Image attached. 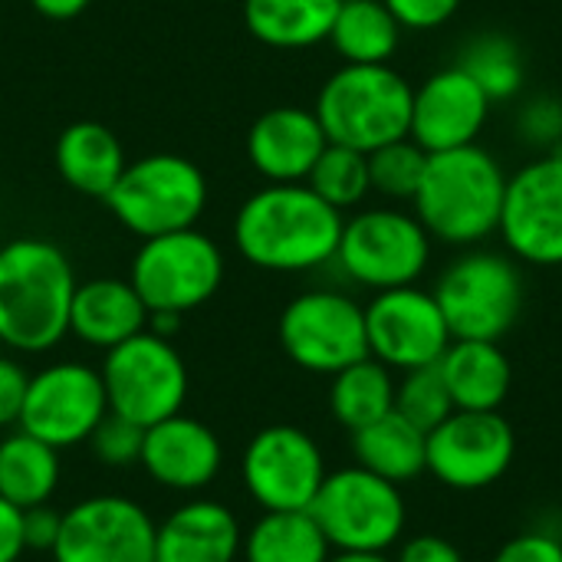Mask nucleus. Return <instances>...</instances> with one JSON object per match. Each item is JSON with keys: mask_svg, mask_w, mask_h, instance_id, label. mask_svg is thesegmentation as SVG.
<instances>
[{"mask_svg": "<svg viewBox=\"0 0 562 562\" xmlns=\"http://www.w3.org/2000/svg\"><path fill=\"white\" fill-rule=\"evenodd\" d=\"M435 240L425 224L402 207H369L342 221L339 270L366 290H398L418 283L431 267Z\"/></svg>", "mask_w": 562, "mask_h": 562, "instance_id": "6e6552de", "label": "nucleus"}, {"mask_svg": "<svg viewBox=\"0 0 562 562\" xmlns=\"http://www.w3.org/2000/svg\"><path fill=\"white\" fill-rule=\"evenodd\" d=\"M36 13H43L46 20H72L79 16L92 0H30Z\"/></svg>", "mask_w": 562, "mask_h": 562, "instance_id": "37998d69", "label": "nucleus"}, {"mask_svg": "<svg viewBox=\"0 0 562 562\" xmlns=\"http://www.w3.org/2000/svg\"><path fill=\"white\" fill-rule=\"evenodd\" d=\"M326 145L316 112L303 105H273L247 132V158L270 184L306 181Z\"/></svg>", "mask_w": 562, "mask_h": 562, "instance_id": "aec40b11", "label": "nucleus"}, {"mask_svg": "<svg viewBox=\"0 0 562 562\" xmlns=\"http://www.w3.org/2000/svg\"><path fill=\"white\" fill-rule=\"evenodd\" d=\"M105 415L109 402L99 369L86 362H53L30 375L16 428L66 451L86 445Z\"/></svg>", "mask_w": 562, "mask_h": 562, "instance_id": "2eb2a0df", "label": "nucleus"}, {"mask_svg": "<svg viewBox=\"0 0 562 562\" xmlns=\"http://www.w3.org/2000/svg\"><path fill=\"white\" fill-rule=\"evenodd\" d=\"M105 204L115 221L142 240L175 234L198 224L207 204V178L184 155H142L125 165Z\"/></svg>", "mask_w": 562, "mask_h": 562, "instance_id": "0eeeda50", "label": "nucleus"}, {"mask_svg": "<svg viewBox=\"0 0 562 562\" xmlns=\"http://www.w3.org/2000/svg\"><path fill=\"white\" fill-rule=\"evenodd\" d=\"M329 43L342 63L382 66L398 53L402 26L385 0H342L329 30Z\"/></svg>", "mask_w": 562, "mask_h": 562, "instance_id": "cd10ccee", "label": "nucleus"}, {"mask_svg": "<svg viewBox=\"0 0 562 562\" xmlns=\"http://www.w3.org/2000/svg\"><path fill=\"white\" fill-rule=\"evenodd\" d=\"M497 234L517 263L562 267V148L537 155L507 178Z\"/></svg>", "mask_w": 562, "mask_h": 562, "instance_id": "4468645a", "label": "nucleus"}, {"mask_svg": "<svg viewBox=\"0 0 562 562\" xmlns=\"http://www.w3.org/2000/svg\"><path fill=\"white\" fill-rule=\"evenodd\" d=\"M240 547L237 514L207 497L178 504L155 530V562H237Z\"/></svg>", "mask_w": 562, "mask_h": 562, "instance_id": "412c9836", "label": "nucleus"}, {"mask_svg": "<svg viewBox=\"0 0 562 562\" xmlns=\"http://www.w3.org/2000/svg\"><path fill=\"white\" fill-rule=\"evenodd\" d=\"M151 514L122 494H95L63 510L53 562H155Z\"/></svg>", "mask_w": 562, "mask_h": 562, "instance_id": "f3484780", "label": "nucleus"}, {"mask_svg": "<svg viewBox=\"0 0 562 562\" xmlns=\"http://www.w3.org/2000/svg\"><path fill=\"white\" fill-rule=\"evenodd\" d=\"M454 66H461L481 86V92L491 99V105L517 99L524 89V79H527V63H524L520 46L501 30L471 36L461 46Z\"/></svg>", "mask_w": 562, "mask_h": 562, "instance_id": "7c9ffc66", "label": "nucleus"}, {"mask_svg": "<svg viewBox=\"0 0 562 562\" xmlns=\"http://www.w3.org/2000/svg\"><path fill=\"white\" fill-rule=\"evenodd\" d=\"M491 109L494 105L481 92V86L451 63L415 86L408 138L418 142L428 155L477 145L481 132L487 128Z\"/></svg>", "mask_w": 562, "mask_h": 562, "instance_id": "a211bd4d", "label": "nucleus"}, {"mask_svg": "<svg viewBox=\"0 0 562 562\" xmlns=\"http://www.w3.org/2000/svg\"><path fill=\"white\" fill-rule=\"evenodd\" d=\"M507 178L504 165L481 145L428 155L425 178L412 198L415 217L438 244L481 247L501 227Z\"/></svg>", "mask_w": 562, "mask_h": 562, "instance_id": "7ed1b4c3", "label": "nucleus"}, {"mask_svg": "<svg viewBox=\"0 0 562 562\" xmlns=\"http://www.w3.org/2000/svg\"><path fill=\"white\" fill-rule=\"evenodd\" d=\"M342 0H244L254 40L273 49H306L329 40Z\"/></svg>", "mask_w": 562, "mask_h": 562, "instance_id": "a878e982", "label": "nucleus"}, {"mask_svg": "<svg viewBox=\"0 0 562 562\" xmlns=\"http://www.w3.org/2000/svg\"><path fill=\"white\" fill-rule=\"evenodd\" d=\"M517 132L540 155L562 148V99L557 95L527 99L524 109L517 112Z\"/></svg>", "mask_w": 562, "mask_h": 562, "instance_id": "c9c22d12", "label": "nucleus"}, {"mask_svg": "<svg viewBox=\"0 0 562 562\" xmlns=\"http://www.w3.org/2000/svg\"><path fill=\"white\" fill-rule=\"evenodd\" d=\"M23 553H26L23 510L0 497V562H20Z\"/></svg>", "mask_w": 562, "mask_h": 562, "instance_id": "79ce46f5", "label": "nucleus"}, {"mask_svg": "<svg viewBox=\"0 0 562 562\" xmlns=\"http://www.w3.org/2000/svg\"><path fill=\"white\" fill-rule=\"evenodd\" d=\"M142 471L165 491L198 494L211 487L224 468V445L217 431L184 412L145 428Z\"/></svg>", "mask_w": 562, "mask_h": 562, "instance_id": "6ab92c4d", "label": "nucleus"}, {"mask_svg": "<svg viewBox=\"0 0 562 562\" xmlns=\"http://www.w3.org/2000/svg\"><path fill=\"white\" fill-rule=\"evenodd\" d=\"M395 412L408 418L415 428H422L425 435L458 412L438 366L402 372V379L395 382Z\"/></svg>", "mask_w": 562, "mask_h": 562, "instance_id": "72a5a7b5", "label": "nucleus"}, {"mask_svg": "<svg viewBox=\"0 0 562 562\" xmlns=\"http://www.w3.org/2000/svg\"><path fill=\"white\" fill-rule=\"evenodd\" d=\"M59 487V451L13 428L0 438V497L20 510L49 504Z\"/></svg>", "mask_w": 562, "mask_h": 562, "instance_id": "bb28decb", "label": "nucleus"}, {"mask_svg": "<svg viewBox=\"0 0 562 562\" xmlns=\"http://www.w3.org/2000/svg\"><path fill=\"white\" fill-rule=\"evenodd\" d=\"M310 514L333 553H389L408 527L402 487L359 464L329 471Z\"/></svg>", "mask_w": 562, "mask_h": 562, "instance_id": "423d86ee", "label": "nucleus"}, {"mask_svg": "<svg viewBox=\"0 0 562 562\" xmlns=\"http://www.w3.org/2000/svg\"><path fill=\"white\" fill-rule=\"evenodd\" d=\"M412 95L415 86L398 69H392V63H342L319 86L313 112L333 145H346L369 155L408 135Z\"/></svg>", "mask_w": 562, "mask_h": 562, "instance_id": "20e7f679", "label": "nucleus"}, {"mask_svg": "<svg viewBox=\"0 0 562 562\" xmlns=\"http://www.w3.org/2000/svg\"><path fill=\"white\" fill-rule=\"evenodd\" d=\"M128 283L138 290L148 313H191L204 306L224 283L221 247L194 231H175L142 240L132 257Z\"/></svg>", "mask_w": 562, "mask_h": 562, "instance_id": "9d476101", "label": "nucleus"}, {"mask_svg": "<svg viewBox=\"0 0 562 562\" xmlns=\"http://www.w3.org/2000/svg\"><path fill=\"white\" fill-rule=\"evenodd\" d=\"M109 412L151 428L188 402V366L171 339L145 329L105 352L99 366Z\"/></svg>", "mask_w": 562, "mask_h": 562, "instance_id": "1a4fd4ad", "label": "nucleus"}, {"mask_svg": "<svg viewBox=\"0 0 562 562\" xmlns=\"http://www.w3.org/2000/svg\"><path fill=\"white\" fill-rule=\"evenodd\" d=\"M464 0H385L392 16L398 20L402 30L412 33H428L454 20Z\"/></svg>", "mask_w": 562, "mask_h": 562, "instance_id": "e433bc0d", "label": "nucleus"}, {"mask_svg": "<svg viewBox=\"0 0 562 562\" xmlns=\"http://www.w3.org/2000/svg\"><path fill=\"white\" fill-rule=\"evenodd\" d=\"M491 562H562V540L547 530H527L510 537Z\"/></svg>", "mask_w": 562, "mask_h": 562, "instance_id": "4c0bfd02", "label": "nucleus"}, {"mask_svg": "<svg viewBox=\"0 0 562 562\" xmlns=\"http://www.w3.org/2000/svg\"><path fill=\"white\" fill-rule=\"evenodd\" d=\"M366 336L369 356L392 372L438 366L454 342L435 293L418 283L375 293L366 306Z\"/></svg>", "mask_w": 562, "mask_h": 562, "instance_id": "dca6fc26", "label": "nucleus"}, {"mask_svg": "<svg viewBox=\"0 0 562 562\" xmlns=\"http://www.w3.org/2000/svg\"><path fill=\"white\" fill-rule=\"evenodd\" d=\"M352 458L359 468L402 487L425 474L428 435L398 412H389L385 418L352 431Z\"/></svg>", "mask_w": 562, "mask_h": 562, "instance_id": "393cba45", "label": "nucleus"}, {"mask_svg": "<svg viewBox=\"0 0 562 562\" xmlns=\"http://www.w3.org/2000/svg\"><path fill=\"white\" fill-rule=\"evenodd\" d=\"M306 184L326 201L333 204L336 211H352L359 207L369 191H372V181H369V155L366 151H356V148H346V145H326L323 155L316 158Z\"/></svg>", "mask_w": 562, "mask_h": 562, "instance_id": "2f4dec72", "label": "nucleus"}, {"mask_svg": "<svg viewBox=\"0 0 562 562\" xmlns=\"http://www.w3.org/2000/svg\"><path fill=\"white\" fill-rule=\"evenodd\" d=\"M125 148L102 122H72L56 138V168L63 181L86 198H109L125 171Z\"/></svg>", "mask_w": 562, "mask_h": 562, "instance_id": "b1692460", "label": "nucleus"}, {"mask_svg": "<svg viewBox=\"0 0 562 562\" xmlns=\"http://www.w3.org/2000/svg\"><path fill=\"white\" fill-rule=\"evenodd\" d=\"M142 441H145V428L109 412L95 431L89 435V451L102 468H132L142 461Z\"/></svg>", "mask_w": 562, "mask_h": 562, "instance_id": "f704fd0d", "label": "nucleus"}, {"mask_svg": "<svg viewBox=\"0 0 562 562\" xmlns=\"http://www.w3.org/2000/svg\"><path fill=\"white\" fill-rule=\"evenodd\" d=\"M59 530H63V510H56L49 504H40V507L23 510V540H26V550H33V553H53V547L59 540Z\"/></svg>", "mask_w": 562, "mask_h": 562, "instance_id": "ea45409f", "label": "nucleus"}, {"mask_svg": "<svg viewBox=\"0 0 562 562\" xmlns=\"http://www.w3.org/2000/svg\"><path fill=\"white\" fill-rule=\"evenodd\" d=\"M76 286V270L53 240H7L0 247V342L23 356L59 346L69 336Z\"/></svg>", "mask_w": 562, "mask_h": 562, "instance_id": "f03ea898", "label": "nucleus"}, {"mask_svg": "<svg viewBox=\"0 0 562 562\" xmlns=\"http://www.w3.org/2000/svg\"><path fill=\"white\" fill-rule=\"evenodd\" d=\"M26 385H30L26 369L13 356H0V431H10L20 425Z\"/></svg>", "mask_w": 562, "mask_h": 562, "instance_id": "58836bf2", "label": "nucleus"}, {"mask_svg": "<svg viewBox=\"0 0 562 562\" xmlns=\"http://www.w3.org/2000/svg\"><path fill=\"white\" fill-rule=\"evenodd\" d=\"M395 562H464V553L438 533H418L398 543Z\"/></svg>", "mask_w": 562, "mask_h": 562, "instance_id": "a19ab883", "label": "nucleus"}, {"mask_svg": "<svg viewBox=\"0 0 562 562\" xmlns=\"http://www.w3.org/2000/svg\"><path fill=\"white\" fill-rule=\"evenodd\" d=\"M333 557L329 540L310 510H263L244 533V562H326Z\"/></svg>", "mask_w": 562, "mask_h": 562, "instance_id": "c85d7f7f", "label": "nucleus"}, {"mask_svg": "<svg viewBox=\"0 0 562 562\" xmlns=\"http://www.w3.org/2000/svg\"><path fill=\"white\" fill-rule=\"evenodd\" d=\"M458 412H501L514 389V366L501 342L454 339L438 362Z\"/></svg>", "mask_w": 562, "mask_h": 562, "instance_id": "5701e85b", "label": "nucleus"}, {"mask_svg": "<svg viewBox=\"0 0 562 562\" xmlns=\"http://www.w3.org/2000/svg\"><path fill=\"white\" fill-rule=\"evenodd\" d=\"M395 412V375L379 359L366 356L329 375V415L352 435Z\"/></svg>", "mask_w": 562, "mask_h": 562, "instance_id": "c756f323", "label": "nucleus"}, {"mask_svg": "<svg viewBox=\"0 0 562 562\" xmlns=\"http://www.w3.org/2000/svg\"><path fill=\"white\" fill-rule=\"evenodd\" d=\"M342 221V211L326 204L306 181L267 184L240 204L234 240L257 270L306 273L336 260Z\"/></svg>", "mask_w": 562, "mask_h": 562, "instance_id": "f257e3e1", "label": "nucleus"}, {"mask_svg": "<svg viewBox=\"0 0 562 562\" xmlns=\"http://www.w3.org/2000/svg\"><path fill=\"white\" fill-rule=\"evenodd\" d=\"M435 300L454 339L501 342L524 310V273L507 250L468 247L435 283Z\"/></svg>", "mask_w": 562, "mask_h": 562, "instance_id": "39448f33", "label": "nucleus"}, {"mask_svg": "<svg viewBox=\"0 0 562 562\" xmlns=\"http://www.w3.org/2000/svg\"><path fill=\"white\" fill-rule=\"evenodd\" d=\"M277 339L303 372L336 375L369 356L366 306L339 290H306L283 306Z\"/></svg>", "mask_w": 562, "mask_h": 562, "instance_id": "9b49d317", "label": "nucleus"}, {"mask_svg": "<svg viewBox=\"0 0 562 562\" xmlns=\"http://www.w3.org/2000/svg\"><path fill=\"white\" fill-rule=\"evenodd\" d=\"M326 458L316 438L296 425L260 428L240 458V477L260 510H310L323 481Z\"/></svg>", "mask_w": 562, "mask_h": 562, "instance_id": "ddd939ff", "label": "nucleus"}, {"mask_svg": "<svg viewBox=\"0 0 562 562\" xmlns=\"http://www.w3.org/2000/svg\"><path fill=\"white\" fill-rule=\"evenodd\" d=\"M517 458L514 425L501 412H454L428 431V468L441 487L477 494L507 477Z\"/></svg>", "mask_w": 562, "mask_h": 562, "instance_id": "f8f14e48", "label": "nucleus"}, {"mask_svg": "<svg viewBox=\"0 0 562 562\" xmlns=\"http://www.w3.org/2000/svg\"><path fill=\"white\" fill-rule=\"evenodd\" d=\"M148 329V306L122 277H95L76 286L69 306V336L92 349H115L119 342Z\"/></svg>", "mask_w": 562, "mask_h": 562, "instance_id": "4be33fe9", "label": "nucleus"}, {"mask_svg": "<svg viewBox=\"0 0 562 562\" xmlns=\"http://www.w3.org/2000/svg\"><path fill=\"white\" fill-rule=\"evenodd\" d=\"M428 168V151L408 135L369 151V181L372 191L389 201H412Z\"/></svg>", "mask_w": 562, "mask_h": 562, "instance_id": "473e14b6", "label": "nucleus"}, {"mask_svg": "<svg viewBox=\"0 0 562 562\" xmlns=\"http://www.w3.org/2000/svg\"><path fill=\"white\" fill-rule=\"evenodd\" d=\"M326 562H395L389 553H333Z\"/></svg>", "mask_w": 562, "mask_h": 562, "instance_id": "c03bdc74", "label": "nucleus"}]
</instances>
